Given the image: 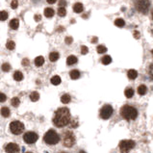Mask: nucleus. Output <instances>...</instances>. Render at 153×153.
Segmentation results:
<instances>
[{"label":"nucleus","mask_w":153,"mask_h":153,"mask_svg":"<svg viewBox=\"0 0 153 153\" xmlns=\"http://www.w3.org/2000/svg\"><path fill=\"white\" fill-rule=\"evenodd\" d=\"M70 99H71V97H70V94L66 93V94H64V95H62V97H61V101H62V103H64V104H68L70 102Z\"/></svg>","instance_id":"19"},{"label":"nucleus","mask_w":153,"mask_h":153,"mask_svg":"<svg viewBox=\"0 0 153 153\" xmlns=\"http://www.w3.org/2000/svg\"><path fill=\"white\" fill-rule=\"evenodd\" d=\"M70 76L71 79L76 80V79H78L79 77H80V72H79V70H73L70 72Z\"/></svg>","instance_id":"12"},{"label":"nucleus","mask_w":153,"mask_h":153,"mask_svg":"<svg viewBox=\"0 0 153 153\" xmlns=\"http://www.w3.org/2000/svg\"><path fill=\"white\" fill-rule=\"evenodd\" d=\"M121 115L126 121H134L138 117V111L136 108L130 105H124L121 109Z\"/></svg>","instance_id":"2"},{"label":"nucleus","mask_w":153,"mask_h":153,"mask_svg":"<svg viewBox=\"0 0 153 153\" xmlns=\"http://www.w3.org/2000/svg\"><path fill=\"white\" fill-rule=\"evenodd\" d=\"M51 83H52L53 85H55V86H57V85H59V84H61L60 76H58V75L53 76V77L51 78Z\"/></svg>","instance_id":"22"},{"label":"nucleus","mask_w":153,"mask_h":153,"mask_svg":"<svg viewBox=\"0 0 153 153\" xmlns=\"http://www.w3.org/2000/svg\"><path fill=\"white\" fill-rule=\"evenodd\" d=\"M43 64H44V59H43L42 56H39L35 59V65L37 67H42Z\"/></svg>","instance_id":"16"},{"label":"nucleus","mask_w":153,"mask_h":153,"mask_svg":"<svg viewBox=\"0 0 153 153\" xmlns=\"http://www.w3.org/2000/svg\"><path fill=\"white\" fill-rule=\"evenodd\" d=\"M97 40H98V39H97V38H93V39L91 40V42H93V43H94L95 42H97Z\"/></svg>","instance_id":"44"},{"label":"nucleus","mask_w":153,"mask_h":153,"mask_svg":"<svg viewBox=\"0 0 153 153\" xmlns=\"http://www.w3.org/2000/svg\"><path fill=\"white\" fill-rule=\"evenodd\" d=\"M19 19H12L11 22H10V26H11L12 29H14V30H17V28H19Z\"/></svg>","instance_id":"17"},{"label":"nucleus","mask_w":153,"mask_h":153,"mask_svg":"<svg viewBox=\"0 0 153 153\" xmlns=\"http://www.w3.org/2000/svg\"><path fill=\"white\" fill-rule=\"evenodd\" d=\"M150 32H151V34L153 35V24L150 25Z\"/></svg>","instance_id":"45"},{"label":"nucleus","mask_w":153,"mask_h":153,"mask_svg":"<svg viewBox=\"0 0 153 153\" xmlns=\"http://www.w3.org/2000/svg\"><path fill=\"white\" fill-rule=\"evenodd\" d=\"M151 54L153 55V50H151Z\"/></svg>","instance_id":"47"},{"label":"nucleus","mask_w":153,"mask_h":153,"mask_svg":"<svg viewBox=\"0 0 153 153\" xmlns=\"http://www.w3.org/2000/svg\"><path fill=\"white\" fill-rule=\"evenodd\" d=\"M115 25L117 27H123L125 25V22H124V20L122 19H117L115 20Z\"/></svg>","instance_id":"25"},{"label":"nucleus","mask_w":153,"mask_h":153,"mask_svg":"<svg viewBox=\"0 0 153 153\" xmlns=\"http://www.w3.org/2000/svg\"><path fill=\"white\" fill-rule=\"evenodd\" d=\"M88 51H89V49L87 46H85V45H82V46H81V53H82L83 55H86L87 53H88Z\"/></svg>","instance_id":"36"},{"label":"nucleus","mask_w":153,"mask_h":153,"mask_svg":"<svg viewBox=\"0 0 153 153\" xmlns=\"http://www.w3.org/2000/svg\"><path fill=\"white\" fill-rule=\"evenodd\" d=\"M17 6H19V2H17V0H13L12 3H11L12 9H17Z\"/></svg>","instance_id":"35"},{"label":"nucleus","mask_w":153,"mask_h":153,"mask_svg":"<svg viewBox=\"0 0 153 153\" xmlns=\"http://www.w3.org/2000/svg\"><path fill=\"white\" fill-rule=\"evenodd\" d=\"M62 153H65V152H62Z\"/></svg>","instance_id":"50"},{"label":"nucleus","mask_w":153,"mask_h":153,"mask_svg":"<svg viewBox=\"0 0 153 153\" xmlns=\"http://www.w3.org/2000/svg\"><path fill=\"white\" fill-rule=\"evenodd\" d=\"M10 130L13 134L15 135H19L23 132L24 130V125L22 122L20 121H13L11 124H10Z\"/></svg>","instance_id":"7"},{"label":"nucleus","mask_w":153,"mask_h":153,"mask_svg":"<svg viewBox=\"0 0 153 153\" xmlns=\"http://www.w3.org/2000/svg\"><path fill=\"white\" fill-rule=\"evenodd\" d=\"M63 144L65 146L71 147L75 144V136L71 131H67L64 134V139H63Z\"/></svg>","instance_id":"6"},{"label":"nucleus","mask_w":153,"mask_h":153,"mask_svg":"<svg viewBox=\"0 0 153 153\" xmlns=\"http://www.w3.org/2000/svg\"><path fill=\"white\" fill-rule=\"evenodd\" d=\"M152 19H153V11H152Z\"/></svg>","instance_id":"48"},{"label":"nucleus","mask_w":153,"mask_h":153,"mask_svg":"<svg viewBox=\"0 0 153 153\" xmlns=\"http://www.w3.org/2000/svg\"><path fill=\"white\" fill-rule=\"evenodd\" d=\"M12 105L14 106V107H17L19 105V103H20V101H19V99L17 98V97H14L12 99Z\"/></svg>","instance_id":"33"},{"label":"nucleus","mask_w":153,"mask_h":153,"mask_svg":"<svg viewBox=\"0 0 153 153\" xmlns=\"http://www.w3.org/2000/svg\"><path fill=\"white\" fill-rule=\"evenodd\" d=\"M22 65H23V66H28V65H29V61H28L27 59H24L23 61H22Z\"/></svg>","instance_id":"42"},{"label":"nucleus","mask_w":153,"mask_h":153,"mask_svg":"<svg viewBox=\"0 0 153 153\" xmlns=\"http://www.w3.org/2000/svg\"><path fill=\"white\" fill-rule=\"evenodd\" d=\"M6 99H7V96L5 95L4 93H0V102H5L6 101Z\"/></svg>","instance_id":"37"},{"label":"nucleus","mask_w":153,"mask_h":153,"mask_svg":"<svg viewBox=\"0 0 153 153\" xmlns=\"http://www.w3.org/2000/svg\"><path fill=\"white\" fill-rule=\"evenodd\" d=\"M96 51L99 53V54H102V53H105L107 51V48L104 46V45H98L97 48H96Z\"/></svg>","instance_id":"30"},{"label":"nucleus","mask_w":153,"mask_h":153,"mask_svg":"<svg viewBox=\"0 0 153 153\" xmlns=\"http://www.w3.org/2000/svg\"><path fill=\"white\" fill-rule=\"evenodd\" d=\"M76 63H77V58H76L75 56H73V55L68 56V59H67V64L68 66H72Z\"/></svg>","instance_id":"11"},{"label":"nucleus","mask_w":153,"mask_h":153,"mask_svg":"<svg viewBox=\"0 0 153 153\" xmlns=\"http://www.w3.org/2000/svg\"><path fill=\"white\" fill-rule=\"evenodd\" d=\"M1 68H2V70H3V71L7 72V71H9L10 70H11V66H10L8 63H5V64H3V65H2Z\"/></svg>","instance_id":"32"},{"label":"nucleus","mask_w":153,"mask_h":153,"mask_svg":"<svg viewBox=\"0 0 153 153\" xmlns=\"http://www.w3.org/2000/svg\"><path fill=\"white\" fill-rule=\"evenodd\" d=\"M54 14H55L54 10L51 9V8H46L44 10V16L46 17H52L54 16Z\"/></svg>","instance_id":"20"},{"label":"nucleus","mask_w":153,"mask_h":153,"mask_svg":"<svg viewBox=\"0 0 153 153\" xmlns=\"http://www.w3.org/2000/svg\"><path fill=\"white\" fill-rule=\"evenodd\" d=\"M70 122V113L68 108H60L55 113L53 123L57 127H64Z\"/></svg>","instance_id":"1"},{"label":"nucleus","mask_w":153,"mask_h":153,"mask_svg":"<svg viewBox=\"0 0 153 153\" xmlns=\"http://www.w3.org/2000/svg\"><path fill=\"white\" fill-rule=\"evenodd\" d=\"M46 1H47L49 4H53V3H55V2L57 1V0H46Z\"/></svg>","instance_id":"43"},{"label":"nucleus","mask_w":153,"mask_h":153,"mask_svg":"<svg viewBox=\"0 0 153 153\" xmlns=\"http://www.w3.org/2000/svg\"><path fill=\"white\" fill-rule=\"evenodd\" d=\"M79 153H86V152H85V151H80Z\"/></svg>","instance_id":"46"},{"label":"nucleus","mask_w":153,"mask_h":153,"mask_svg":"<svg viewBox=\"0 0 153 153\" xmlns=\"http://www.w3.org/2000/svg\"><path fill=\"white\" fill-rule=\"evenodd\" d=\"M134 5L137 11L144 15H146L150 8L149 0H134Z\"/></svg>","instance_id":"3"},{"label":"nucleus","mask_w":153,"mask_h":153,"mask_svg":"<svg viewBox=\"0 0 153 153\" xmlns=\"http://www.w3.org/2000/svg\"><path fill=\"white\" fill-rule=\"evenodd\" d=\"M40 98V94L39 93H37V91H33V93L30 94V99H31L32 101H38Z\"/></svg>","instance_id":"24"},{"label":"nucleus","mask_w":153,"mask_h":153,"mask_svg":"<svg viewBox=\"0 0 153 153\" xmlns=\"http://www.w3.org/2000/svg\"><path fill=\"white\" fill-rule=\"evenodd\" d=\"M127 76H128L129 79H131V80H134V79L137 78L138 72L135 70H128V72H127Z\"/></svg>","instance_id":"13"},{"label":"nucleus","mask_w":153,"mask_h":153,"mask_svg":"<svg viewBox=\"0 0 153 153\" xmlns=\"http://www.w3.org/2000/svg\"><path fill=\"white\" fill-rule=\"evenodd\" d=\"M124 95H125L127 98L133 97V95H134V90H133L132 88H127L126 90L124 91Z\"/></svg>","instance_id":"14"},{"label":"nucleus","mask_w":153,"mask_h":153,"mask_svg":"<svg viewBox=\"0 0 153 153\" xmlns=\"http://www.w3.org/2000/svg\"><path fill=\"white\" fill-rule=\"evenodd\" d=\"M111 62H112V58L109 55L104 56V57L102 58V64H103V65H109V64H111Z\"/></svg>","instance_id":"27"},{"label":"nucleus","mask_w":153,"mask_h":153,"mask_svg":"<svg viewBox=\"0 0 153 153\" xmlns=\"http://www.w3.org/2000/svg\"><path fill=\"white\" fill-rule=\"evenodd\" d=\"M6 47L10 50H13V49H15V47H16V43L13 42V40H9V42L6 43Z\"/></svg>","instance_id":"29"},{"label":"nucleus","mask_w":153,"mask_h":153,"mask_svg":"<svg viewBox=\"0 0 153 153\" xmlns=\"http://www.w3.org/2000/svg\"><path fill=\"white\" fill-rule=\"evenodd\" d=\"M58 15H59L60 17H65L66 15H67V11H66V9L64 8V7H60V8L58 9Z\"/></svg>","instance_id":"31"},{"label":"nucleus","mask_w":153,"mask_h":153,"mask_svg":"<svg viewBox=\"0 0 153 153\" xmlns=\"http://www.w3.org/2000/svg\"><path fill=\"white\" fill-rule=\"evenodd\" d=\"M83 5L81 3H75L74 6H73V11H74L75 13H77V14H79V13H82L83 12Z\"/></svg>","instance_id":"15"},{"label":"nucleus","mask_w":153,"mask_h":153,"mask_svg":"<svg viewBox=\"0 0 153 153\" xmlns=\"http://www.w3.org/2000/svg\"><path fill=\"white\" fill-rule=\"evenodd\" d=\"M146 91H147V88H146V86H144V85H141V86H139V88H138V93L141 94V95L145 94Z\"/></svg>","instance_id":"21"},{"label":"nucleus","mask_w":153,"mask_h":153,"mask_svg":"<svg viewBox=\"0 0 153 153\" xmlns=\"http://www.w3.org/2000/svg\"><path fill=\"white\" fill-rule=\"evenodd\" d=\"M27 153H31V152H27Z\"/></svg>","instance_id":"49"},{"label":"nucleus","mask_w":153,"mask_h":153,"mask_svg":"<svg viewBox=\"0 0 153 153\" xmlns=\"http://www.w3.org/2000/svg\"><path fill=\"white\" fill-rule=\"evenodd\" d=\"M71 42H72V38H71V37H67V38H66V43H67V44H70Z\"/></svg>","instance_id":"38"},{"label":"nucleus","mask_w":153,"mask_h":153,"mask_svg":"<svg viewBox=\"0 0 153 153\" xmlns=\"http://www.w3.org/2000/svg\"><path fill=\"white\" fill-rule=\"evenodd\" d=\"M40 19H42L40 15H36V16H35V20H36V21H40Z\"/></svg>","instance_id":"41"},{"label":"nucleus","mask_w":153,"mask_h":153,"mask_svg":"<svg viewBox=\"0 0 153 153\" xmlns=\"http://www.w3.org/2000/svg\"><path fill=\"white\" fill-rule=\"evenodd\" d=\"M5 151L7 153H19V146L17 144L10 142L5 146Z\"/></svg>","instance_id":"10"},{"label":"nucleus","mask_w":153,"mask_h":153,"mask_svg":"<svg viewBox=\"0 0 153 153\" xmlns=\"http://www.w3.org/2000/svg\"><path fill=\"white\" fill-rule=\"evenodd\" d=\"M135 146V142L132 140H124L121 141L119 144V150L121 153H128L134 148Z\"/></svg>","instance_id":"5"},{"label":"nucleus","mask_w":153,"mask_h":153,"mask_svg":"<svg viewBox=\"0 0 153 153\" xmlns=\"http://www.w3.org/2000/svg\"><path fill=\"white\" fill-rule=\"evenodd\" d=\"M8 19V13L6 11H0V20L1 21H4Z\"/></svg>","instance_id":"28"},{"label":"nucleus","mask_w":153,"mask_h":153,"mask_svg":"<svg viewBox=\"0 0 153 153\" xmlns=\"http://www.w3.org/2000/svg\"><path fill=\"white\" fill-rule=\"evenodd\" d=\"M0 112H1V115L4 117V118H8L10 116V110H9V108H7V107H3Z\"/></svg>","instance_id":"26"},{"label":"nucleus","mask_w":153,"mask_h":153,"mask_svg":"<svg viewBox=\"0 0 153 153\" xmlns=\"http://www.w3.org/2000/svg\"><path fill=\"white\" fill-rule=\"evenodd\" d=\"M148 75H149V77L153 80V64H151V65L148 67Z\"/></svg>","instance_id":"34"},{"label":"nucleus","mask_w":153,"mask_h":153,"mask_svg":"<svg viewBox=\"0 0 153 153\" xmlns=\"http://www.w3.org/2000/svg\"><path fill=\"white\" fill-rule=\"evenodd\" d=\"M113 107L111 105H104L100 110V118L103 119H108L113 115Z\"/></svg>","instance_id":"8"},{"label":"nucleus","mask_w":153,"mask_h":153,"mask_svg":"<svg viewBox=\"0 0 153 153\" xmlns=\"http://www.w3.org/2000/svg\"><path fill=\"white\" fill-rule=\"evenodd\" d=\"M59 57H60V55L58 52H51L49 54V59L51 62H56V61L59 59Z\"/></svg>","instance_id":"18"},{"label":"nucleus","mask_w":153,"mask_h":153,"mask_svg":"<svg viewBox=\"0 0 153 153\" xmlns=\"http://www.w3.org/2000/svg\"><path fill=\"white\" fill-rule=\"evenodd\" d=\"M14 79L16 81H21L23 79V74H22L20 71H16L14 73Z\"/></svg>","instance_id":"23"},{"label":"nucleus","mask_w":153,"mask_h":153,"mask_svg":"<svg viewBox=\"0 0 153 153\" xmlns=\"http://www.w3.org/2000/svg\"><path fill=\"white\" fill-rule=\"evenodd\" d=\"M66 4H67V2H66V0H60V2H59V5H60L61 7L65 6Z\"/></svg>","instance_id":"40"},{"label":"nucleus","mask_w":153,"mask_h":153,"mask_svg":"<svg viewBox=\"0 0 153 153\" xmlns=\"http://www.w3.org/2000/svg\"><path fill=\"white\" fill-rule=\"evenodd\" d=\"M43 140L46 142L47 144H58L60 141V137L54 130H49L45 133L44 137H43Z\"/></svg>","instance_id":"4"},{"label":"nucleus","mask_w":153,"mask_h":153,"mask_svg":"<svg viewBox=\"0 0 153 153\" xmlns=\"http://www.w3.org/2000/svg\"><path fill=\"white\" fill-rule=\"evenodd\" d=\"M134 38L135 39H140V33L138 31H134Z\"/></svg>","instance_id":"39"},{"label":"nucleus","mask_w":153,"mask_h":153,"mask_svg":"<svg viewBox=\"0 0 153 153\" xmlns=\"http://www.w3.org/2000/svg\"><path fill=\"white\" fill-rule=\"evenodd\" d=\"M38 139H39V136L36 133H34V132H27L23 136L24 142H26V144H30L36 142L38 141Z\"/></svg>","instance_id":"9"}]
</instances>
